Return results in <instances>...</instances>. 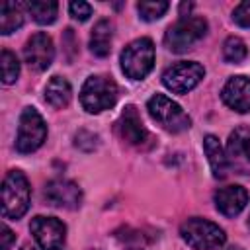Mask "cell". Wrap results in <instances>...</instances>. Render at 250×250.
Wrapping results in <instances>:
<instances>
[{"label":"cell","mask_w":250,"mask_h":250,"mask_svg":"<svg viewBox=\"0 0 250 250\" xmlns=\"http://www.w3.org/2000/svg\"><path fill=\"white\" fill-rule=\"evenodd\" d=\"M31 188L20 170H10L2 182V215L6 219H20L29 209Z\"/></svg>","instance_id":"cell-1"},{"label":"cell","mask_w":250,"mask_h":250,"mask_svg":"<svg viewBox=\"0 0 250 250\" xmlns=\"http://www.w3.org/2000/svg\"><path fill=\"white\" fill-rule=\"evenodd\" d=\"M207 33V20L201 16H182L164 33V45L172 53H186Z\"/></svg>","instance_id":"cell-2"},{"label":"cell","mask_w":250,"mask_h":250,"mask_svg":"<svg viewBox=\"0 0 250 250\" xmlns=\"http://www.w3.org/2000/svg\"><path fill=\"white\" fill-rule=\"evenodd\" d=\"M180 234L184 242L195 250H213L225 244V230L213 221L191 217L180 225Z\"/></svg>","instance_id":"cell-3"},{"label":"cell","mask_w":250,"mask_h":250,"mask_svg":"<svg viewBox=\"0 0 250 250\" xmlns=\"http://www.w3.org/2000/svg\"><path fill=\"white\" fill-rule=\"evenodd\" d=\"M154 66V43L148 37L131 41L121 51V70L131 80H143Z\"/></svg>","instance_id":"cell-4"},{"label":"cell","mask_w":250,"mask_h":250,"mask_svg":"<svg viewBox=\"0 0 250 250\" xmlns=\"http://www.w3.org/2000/svg\"><path fill=\"white\" fill-rule=\"evenodd\" d=\"M117 102V84L107 76H90L82 84L80 104L88 113H100Z\"/></svg>","instance_id":"cell-5"},{"label":"cell","mask_w":250,"mask_h":250,"mask_svg":"<svg viewBox=\"0 0 250 250\" xmlns=\"http://www.w3.org/2000/svg\"><path fill=\"white\" fill-rule=\"evenodd\" d=\"M146 109L150 113V117L166 131L170 133H182L186 129H189L191 119L189 115L168 96L164 94H154L148 102H146Z\"/></svg>","instance_id":"cell-6"},{"label":"cell","mask_w":250,"mask_h":250,"mask_svg":"<svg viewBox=\"0 0 250 250\" xmlns=\"http://www.w3.org/2000/svg\"><path fill=\"white\" fill-rule=\"evenodd\" d=\"M47 139V125L35 107H23L18 123L16 148L21 154L37 150Z\"/></svg>","instance_id":"cell-7"},{"label":"cell","mask_w":250,"mask_h":250,"mask_svg":"<svg viewBox=\"0 0 250 250\" xmlns=\"http://www.w3.org/2000/svg\"><path fill=\"white\" fill-rule=\"evenodd\" d=\"M205 76V68L195 61H182L172 64L162 74V84L174 94H186L193 90Z\"/></svg>","instance_id":"cell-8"},{"label":"cell","mask_w":250,"mask_h":250,"mask_svg":"<svg viewBox=\"0 0 250 250\" xmlns=\"http://www.w3.org/2000/svg\"><path fill=\"white\" fill-rule=\"evenodd\" d=\"M29 230L43 250H62L66 242V227L55 217L37 215L29 223Z\"/></svg>","instance_id":"cell-9"},{"label":"cell","mask_w":250,"mask_h":250,"mask_svg":"<svg viewBox=\"0 0 250 250\" xmlns=\"http://www.w3.org/2000/svg\"><path fill=\"white\" fill-rule=\"evenodd\" d=\"M227 160L229 168L238 174L250 172V127H236L227 141Z\"/></svg>","instance_id":"cell-10"},{"label":"cell","mask_w":250,"mask_h":250,"mask_svg":"<svg viewBox=\"0 0 250 250\" xmlns=\"http://www.w3.org/2000/svg\"><path fill=\"white\" fill-rule=\"evenodd\" d=\"M23 57H25V62L35 68V70H47L53 62V57H55V47H53V39L43 33V31H37L33 33L25 47H23Z\"/></svg>","instance_id":"cell-11"},{"label":"cell","mask_w":250,"mask_h":250,"mask_svg":"<svg viewBox=\"0 0 250 250\" xmlns=\"http://www.w3.org/2000/svg\"><path fill=\"white\" fill-rule=\"evenodd\" d=\"M43 195L51 205L62 209H78L82 203V191L78 184L70 180H51L45 186Z\"/></svg>","instance_id":"cell-12"},{"label":"cell","mask_w":250,"mask_h":250,"mask_svg":"<svg viewBox=\"0 0 250 250\" xmlns=\"http://www.w3.org/2000/svg\"><path fill=\"white\" fill-rule=\"evenodd\" d=\"M221 98L230 109H234L238 113L250 111V78L248 76L229 78L227 84L223 86Z\"/></svg>","instance_id":"cell-13"},{"label":"cell","mask_w":250,"mask_h":250,"mask_svg":"<svg viewBox=\"0 0 250 250\" xmlns=\"http://www.w3.org/2000/svg\"><path fill=\"white\" fill-rule=\"evenodd\" d=\"M117 131L123 141H127L129 145H135V146H141L148 141V131L145 129L135 105H125V109L117 121Z\"/></svg>","instance_id":"cell-14"},{"label":"cell","mask_w":250,"mask_h":250,"mask_svg":"<svg viewBox=\"0 0 250 250\" xmlns=\"http://www.w3.org/2000/svg\"><path fill=\"white\" fill-rule=\"evenodd\" d=\"M248 203V191L242 186H227L215 191V207L225 217H236Z\"/></svg>","instance_id":"cell-15"},{"label":"cell","mask_w":250,"mask_h":250,"mask_svg":"<svg viewBox=\"0 0 250 250\" xmlns=\"http://www.w3.org/2000/svg\"><path fill=\"white\" fill-rule=\"evenodd\" d=\"M203 150L207 154L213 178H217V180L227 178V174L230 170L229 168V160H227V152L223 150V146H221V143H219V139L215 135H207L203 139Z\"/></svg>","instance_id":"cell-16"},{"label":"cell","mask_w":250,"mask_h":250,"mask_svg":"<svg viewBox=\"0 0 250 250\" xmlns=\"http://www.w3.org/2000/svg\"><path fill=\"white\" fill-rule=\"evenodd\" d=\"M70 98H72V88L68 84L66 78L62 76H53L47 86H45V102L55 107V109H62L70 104Z\"/></svg>","instance_id":"cell-17"},{"label":"cell","mask_w":250,"mask_h":250,"mask_svg":"<svg viewBox=\"0 0 250 250\" xmlns=\"http://www.w3.org/2000/svg\"><path fill=\"white\" fill-rule=\"evenodd\" d=\"M111 37H113V23L109 20H100L90 35V51L96 57H105L111 51Z\"/></svg>","instance_id":"cell-18"},{"label":"cell","mask_w":250,"mask_h":250,"mask_svg":"<svg viewBox=\"0 0 250 250\" xmlns=\"http://www.w3.org/2000/svg\"><path fill=\"white\" fill-rule=\"evenodd\" d=\"M23 8L21 2H2L0 4V33L10 35L12 31L23 25Z\"/></svg>","instance_id":"cell-19"},{"label":"cell","mask_w":250,"mask_h":250,"mask_svg":"<svg viewBox=\"0 0 250 250\" xmlns=\"http://www.w3.org/2000/svg\"><path fill=\"white\" fill-rule=\"evenodd\" d=\"M27 6V12L31 14V18L41 23V25H47V23H53L57 20V12H59V4L53 2V0H31L25 4Z\"/></svg>","instance_id":"cell-20"},{"label":"cell","mask_w":250,"mask_h":250,"mask_svg":"<svg viewBox=\"0 0 250 250\" xmlns=\"http://www.w3.org/2000/svg\"><path fill=\"white\" fill-rule=\"evenodd\" d=\"M246 55H248V49H246V43L240 37H236V35L227 37V41L223 43V57H225L227 62L236 64L240 61H244Z\"/></svg>","instance_id":"cell-21"},{"label":"cell","mask_w":250,"mask_h":250,"mask_svg":"<svg viewBox=\"0 0 250 250\" xmlns=\"http://www.w3.org/2000/svg\"><path fill=\"white\" fill-rule=\"evenodd\" d=\"M0 66H2V82L4 84H12V82L18 80V76H20V61L12 51L2 49Z\"/></svg>","instance_id":"cell-22"},{"label":"cell","mask_w":250,"mask_h":250,"mask_svg":"<svg viewBox=\"0 0 250 250\" xmlns=\"http://www.w3.org/2000/svg\"><path fill=\"white\" fill-rule=\"evenodd\" d=\"M168 8H170V4H168V2H164V0H156V2L143 0V2H139V4H137L139 16H141V20H145V21L160 20V18L166 14V10H168Z\"/></svg>","instance_id":"cell-23"},{"label":"cell","mask_w":250,"mask_h":250,"mask_svg":"<svg viewBox=\"0 0 250 250\" xmlns=\"http://www.w3.org/2000/svg\"><path fill=\"white\" fill-rule=\"evenodd\" d=\"M74 145H76L78 148L90 152V150H94V148L98 146V135H94V133L82 129V131L76 133V137H74Z\"/></svg>","instance_id":"cell-24"},{"label":"cell","mask_w":250,"mask_h":250,"mask_svg":"<svg viewBox=\"0 0 250 250\" xmlns=\"http://www.w3.org/2000/svg\"><path fill=\"white\" fill-rule=\"evenodd\" d=\"M68 12H70V16H72L74 20L86 21V20L92 16V6H90L88 2L78 0V2H70V4H68Z\"/></svg>","instance_id":"cell-25"},{"label":"cell","mask_w":250,"mask_h":250,"mask_svg":"<svg viewBox=\"0 0 250 250\" xmlns=\"http://www.w3.org/2000/svg\"><path fill=\"white\" fill-rule=\"evenodd\" d=\"M232 20H234L240 27H250V0L240 2V4L234 8Z\"/></svg>","instance_id":"cell-26"},{"label":"cell","mask_w":250,"mask_h":250,"mask_svg":"<svg viewBox=\"0 0 250 250\" xmlns=\"http://www.w3.org/2000/svg\"><path fill=\"white\" fill-rule=\"evenodd\" d=\"M2 234H0V238H2V250H10V246H12V242L16 240V234L6 227V225H2Z\"/></svg>","instance_id":"cell-27"},{"label":"cell","mask_w":250,"mask_h":250,"mask_svg":"<svg viewBox=\"0 0 250 250\" xmlns=\"http://www.w3.org/2000/svg\"><path fill=\"white\" fill-rule=\"evenodd\" d=\"M21 250H39V248H35V246H23Z\"/></svg>","instance_id":"cell-28"},{"label":"cell","mask_w":250,"mask_h":250,"mask_svg":"<svg viewBox=\"0 0 250 250\" xmlns=\"http://www.w3.org/2000/svg\"><path fill=\"white\" fill-rule=\"evenodd\" d=\"M227 250H240V248H227Z\"/></svg>","instance_id":"cell-29"},{"label":"cell","mask_w":250,"mask_h":250,"mask_svg":"<svg viewBox=\"0 0 250 250\" xmlns=\"http://www.w3.org/2000/svg\"><path fill=\"white\" fill-rule=\"evenodd\" d=\"M129 250H141V248H129Z\"/></svg>","instance_id":"cell-30"},{"label":"cell","mask_w":250,"mask_h":250,"mask_svg":"<svg viewBox=\"0 0 250 250\" xmlns=\"http://www.w3.org/2000/svg\"><path fill=\"white\" fill-rule=\"evenodd\" d=\"M248 227H250V217H248Z\"/></svg>","instance_id":"cell-31"},{"label":"cell","mask_w":250,"mask_h":250,"mask_svg":"<svg viewBox=\"0 0 250 250\" xmlns=\"http://www.w3.org/2000/svg\"><path fill=\"white\" fill-rule=\"evenodd\" d=\"M92 250H98V248H92Z\"/></svg>","instance_id":"cell-32"}]
</instances>
